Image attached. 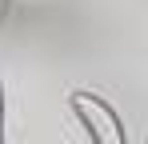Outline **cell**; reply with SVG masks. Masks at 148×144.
<instances>
[{
    "label": "cell",
    "instance_id": "obj_2",
    "mask_svg": "<svg viewBox=\"0 0 148 144\" xmlns=\"http://www.w3.org/2000/svg\"><path fill=\"white\" fill-rule=\"evenodd\" d=\"M0 144H4V84H0Z\"/></svg>",
    "mask_w": 148,
    "mask_h": 144
},
{
    "label": "cell",
    "instance_id": "obj_1",
    "mask_svg": "<svg viewBox=\"0 0 148 144\" xmlns=\"http://www.w3.org/2000/svg\"><path fill=\"white\" fill-rule=\"evenodd\" d=\"M68 108H72V116L80 120V128L88 132L92 144H128L120 112H116L104 96L88 92V88H76V92L68 96Z\"/></svg>",
    "mask_w": 148,
    "mask_h": 144
},
{
    "label": "cell",
    "instance_id": "obj_3",
    "mask_svg": "<svg viewBox=\"0 0 148 144\" xmlns=\"http://www.w3.org/2000/svg\"><path fill=\"white\" fill-rule=\"evenodd\" d=\"M144 144H148V140H144Z\"/></svg>",
    "mask_w": 148,
    "mask_h": 144
}]
</instances>
